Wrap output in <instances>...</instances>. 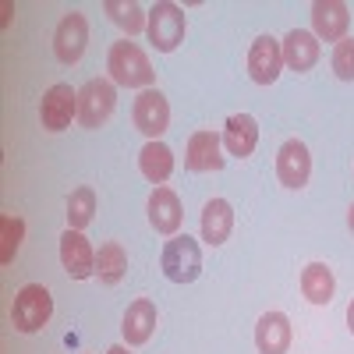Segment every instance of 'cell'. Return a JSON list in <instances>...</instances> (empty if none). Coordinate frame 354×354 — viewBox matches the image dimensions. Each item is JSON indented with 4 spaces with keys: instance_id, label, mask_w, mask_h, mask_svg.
I'll return each instance as SVG.
<instances>
[{
    "instance_id": "cell-23",
    "label": "cell",
    "mask_w": 354,
    "mask_h": 354,
    "mask_svg": "<svg viewBox=\"0 0 354 354\" xmlns=\"http://www.w3.org/2000/svg\"><path fill=\"white\" fill-rule=\"evenodd\" d=\"M103 11L110 15V21H113L117 28H124L128 36L145 32V25H149V15H145V11L135 4V0H106Z\"/></svg>"
},
{
    "instance_id": "cell-26",
    "label": "cell",
    "mask_w": 354,
    "mask_h": 354,
    "mask_svg": "<svg viewBox=\"0 0 354 354\" xmlns=\"http://www.w3.org/2000/svg\"><path fill=\"white\" fill-rule=\"evenodd\" d=\"M330 64H333L337 78H344V82H354V39H351V36H347V39H340V43L333 46Z\"/></svg>"
},
{
    "instance_id": "cell-15",
    "label": "cell",
    "mask_w": 354,
    "mask_h": 354,
    "mask_svg": "<svg viewBox=\"0 0 354 354\" xmlns=\"http://www.w3.org/2000/svg\"><path fill=\"white\" fill-rule=\"evenodd\" d=\"M181 220H185V213H181V198H177V192L167 188V185L153 188V195H149V223H153V230L174 238V234L181 230Z\"/></svg>"
},
{
    "instance_id": "cell-27",
    "label": "cell",
    "mask_w": 354,
    "mask_h": 354,
    "mask_svg": "<svg viewBox=\"0 0 354 354\" xmlns=\"http://www.w3.org/2000/svg\"><path fill=\"white\" fill-rule=\"evenodd\" d=\"M347 330L354 333V298H351V305H347Z\"/></svg>"
},
{
    "instance_id": "cell-21",
    "label": "cell",
    "mask_w": 354,
    "mask_h": 354,
    "mask_svg": "<svg viewBox=\"0 0 354 354\" xmlns=\"http://www.w3.org/2000/svg\"><path fill=\"white\" fill-rule=\"evenodd\" d=\"M138 170H142L145 181L160 188L167 177L174 174V153H170V145H163V142H145L142 153H138Z\"/></svg>"
},
{
    "instance_id": "cell-13",
    "label": "cell",
    "mask_w": 354,
    "mask_h": 354,
    "mask_svg": "<svg viewBox=\"0 0 354 354\" xmlns=\"http://www.w3.org/2000/svg\"><path fill=\"white\" fill-rule=\"evenodd\" d=\"M223 135L216 131H195L185 145V167L192 174H209V170H223V156H220Z\"/></svg>"
},
{
    "instance_id": "cell-17",
    "label": "cell",
    "mask_w": 354,
    "mask_h": 354,
    "mask_svg": "<svg viewBox=\"0 0 354 354\" xmlns=\"http://www.w3.org/2000/svg\"><path fill=\"white\" fill-rule=\"evenodd\" d=\"M255 145H259V124H255V117L252 113H230L227 117V124H223V149L230 156H252L255 153Z\"/></svg>"
},
{
    "instance_id": "cell-6",
    "label": "cell",
    "mask_w": 354,
    "mask_h": 354,
    "mask_svg": "<svg viewBox=\"0 0 354 354\" xmlns=\"http://www.w3.org/2000/svg\"><path fill=\"white\" fill-rule=\"evenodd\" d=\"M131 121H135V128L149 142H160V135L170 124V103H167V96L160 93V88H145V93H138L135 106H131Z\"/></svg>"
},
{
    "instance_id": "cell-20",
    "label": "cell",
    "mask_w": 354,
    "mask_h": 354,
    "mask_svg": "<svg viewBox=\"0 0 354 354\" xmlns=\"http://www.w3.org/2000/svg\"><path fill=\"white\" fill-rule=\"evenodd\" d=\"M337 290V277L326 262H308L301 270V294L312 305H330Z\"/></svg>"
},
{
    "instance_id": "cell-14",
    "label": "cell",
    "mask_w": 354,
    "mask_h": 354,
    "mask_svg": "<svg viewBox=\"0 0 354 354\" xmlns=\"http://www.w3.org/2000/svg\"><path fill=\"white\" fill-rule=\"evenodd\" d=\"M280 46H283V68H290L294 75L312 71L319 64V53H322L319 39L312 32H305V28H290Z\"/></svg>"
},
{
    "instance_id": "cell-29",
    "label": "cell",
    "mask_w": 354,
    "mask_h": 354,
    "mask_svg": "<svg viewBox=\"0 0 354 354\" xmlns=\"http://www.w3.org/2000/svg\"><path fill=\"white\" fill-rule=\"evenodd\" d=\"M106 354H131V351H128V347H121V344H117V347H110Z\"/></svg>"
},
{
    "instance_id": "cell-22",
    "label": "cell",
    "mask_w": 354,
    "mask_h": 354,
    "mask_svg": "<svg viewBox=\"0 0 354 354\" xmlns=\"http://www.w3.org/2000/svg\"><path fill=\"white\" fill-rule=\"evenodd\" d=\"M124 273H128V252H124V245L121 241L100 245V252H96V280L113 287V283L124 280Z\"/></svg>"
},
{
    "instance_id": "cell-3",
    "label": "cell",
    "mask_w": 354,
    "mask_h": 354,
    "mask_svg": "<svg viewBox=\"0 0 354 354\" xmlns=\"http://www.w3.org/2000/svg\"><path fill=\"white\" fill-rule=\"evenodd\" d=\"M160 266L170 283H195L198 273H202V248L195 238L188 234H174V238L163 245V255H160Z\"/></svg>"
},
{
    "instance_id": "cell-25",
    "label": "cell",
    "mask_w": 354,
    "mask_h": 354,
    "mask_svg": "<svg viewBox=\"0 0 354 354\" xmlns=\"http://www.w3.org/2000/svg\"><path fill=\"white\" fill-rule=\"evenodd\" d=\"M21 241H25V220L21 216H0V262L4 266H11L15 262V255H18V248H21Z\"/></svg>"
},
{
    "instance_id": "cell-10",
    "label": "cell",
    "mask_w": 354,
    "mask_h": 354,
    "mask_svg": "<svg viewBox=\"0 0 354 354\" xmlns=\"http://www.w3.org/2000/svg\"><path fill=\"white\" fill-rule=\"evenodd\" d=\"M347 25H351V11L340 0H315L312 4V36L319 43H340L347 39Z\"/></svg>"
},
{
    "instance_id": "cell-8",
    "label": "cell",
    "mask_w": 354,
    "mask_h": 354,
    "mask_svg": "<svg viewBox=\"0 0 354 354\" xmlns=\"http://www.w3.org/2000/svg\"><path fill=\"white\" fill-rule=\"evenodd\" d=\"M277 177L290 192H301L312 177V153L301 138H287L277 153Z\"/></svg>"
},
{
    "instance_id": "cell-30",
    "label": "cell",
    "mask_w": 354,
    "mask_h": 354,
    "mask_svg": "<svg viewBox=\"0 0 354 354\" xmlns=\"http://www.w3.org/2000/svg\"><path fill=\"white\" fill-rule=\"evenodd\" d=\"M347 227H351V234H354V205L347 209Z\"/></svg>"
},
{
    "instance_id": "cell-18",
    "label": "cell",
    "mask_w": 354,
    "mask_h": 354,
    "mask_svg": "<svg viewBox=\"0 0 354 354\" xmlns=\"http://www.w3.org/2000/svg\"><path fill=\"white\" fill-rule=\"evenodd\" d=\"M234 230V209L227 198H209L202 205V241L205 245H223Z\"/></svg>"
},
{
    "instance_id": "cell-16",
    "label": "cell",
    "mask_w": 354,
    "mask_h": 354,
    "mask_svg": "<svg viewBox=\"0 0 354 354\" xmlns=\"http://www.w3.org/2000/svg\"><path fill=\"white\" fill-rule=\"evenodd\" d=\"M290 340H294V330H290V319L283 312H266L255 322V347H259V354H287Z\"/></svg>"
},
{
    "instance_id": "cell-4",
    "label": "cell",
    "mask_w": 354,
    "mask_h": 354,
    "mask_svg": "<svg viewBox=\"0 0 354 354\" xmlns=\"http://www.w3.org/2000/svg\"><path fill=\"white\" fill-rule=\"evenodd\" d=\"M117 106V85L110 78H88L78 88V121L82 128H103Z\"/></svg>"
},
{
    "instance_id": "cell-9",
    "label": "cell",
    "mask_w": 354,
    "mask_h": 354,
    "mask_svg": "<svg viewBox=\"0 0 354 354\" xmlns=\"http://www.w3.org/2000/svg\"><path fill=\"white\" fill-rule=\"evenodd\" d=\"M85 43H88V21L82 11H68L61 21H57V32H53V53L61 64H78L82 53H85Z\"/></svg>"
},
{
    "instance_id": "cell-19",
    "label": "cell",
    "mask_w": 354,
    "mask_h": 354,
    "mask_svg": "<svg viewBox=\"0 0 354 354\" xmlns=\"http://www.w3.org/2000/svg\"><path fill=\"white\" fill-rule=\"evenodd\" d=\"M156 305L149 301V298H138V301H131L128 305V312H124V326H121V333H124V340L131 344V347H142L145 340L153 337V330H156Z\"/></svg>"
},
{
    "instance_id": "cell-7",
    "label": "cell",
    "mask_w": 354,
    "mask_h": 354,
    "mask_svg": "<svg viewBox=\"0 0 354 354\" xmlns=\"http://www.w3.org/2000/svg\"><path fill=\"white\" fill-rule=\"evenodd\" d=\"M71 117H78V93L68 85V82H57L43 93V103H39V121L46 131H64L71 128Z\"/></svg>"
},
{
    "instance_id": "cell-5",
    "label": "cell",
    "mask_w": 354,
    "mask_h": 354,
    "mask_svg": "<svg viewBox=\"0 0 354 354\" xmlns=\"http://www.w3.org/2000/svg\"><path fill=\"white\" fill-rule=\"evenodd\" d=\"M185 11L170 4V0H160V4H153L149 11V25H145V36H149V43L160 50V53H174L177 46H181L185 39Z\"/></svg>"
},
{
    "instance_id": "cell-11",
    "label": "cell",
    "mask_w": 354,
    "mask_h": 354,
    "mask_svg": "<svg viewBox=\"0 0 354 354\" xmlns=\"http://www.w3.org/2000/svg\"><path fill=\"white\" fill-rule=\"evenodd\" d=\"M61 266L71 280H88L96 277V252L88 245L82 230H64L61 234Z\"/></svg>"
},
{
    "instance_id": "cell-12",
    "label": "cell",
    "mask_w": 354,
    "mask_h": 354,
    "mask_svg": "<svg viewBox=\"0 0 354 354\" xmlns=\"http://www.w3.org/2000/svg\"><path fill=\"white\" fill-rule=\"evenodd\" d=\"M283 71V46L273 36H259L248 50V75L255 85H273Z\"/></svg>"
},
{
    "instance_id": "cell-28",
    "label": "cell",
    "mask_w": 354,
    "mask_h": 354,
    "mask_svg": "<svg viewBox=\"0 0 354 354\" xmlns=\"http://www.w3.org/2000/svg\"><path fill=\"white\" fill-rule=\"evenodd\" d=\"M11 11H15V4H4V28L11 25Z\"/></svg>"
},
{
    "instance_id": "cell-24",
    "label": "cell",
    "mask_w": 354,
    "mask_h": 354,
    "mask_svg": "<svg viewBox=\"0 0 354 354\" xmlns=\"http://www.w3.org/2000/svg\"><path fill=\"white\" fill-rule=\"evenodd\" d=\"M93 216H96V192L88 185H82L68 198V230H85L93 223Z\"/></svg>"
},
{
    "instance_id": "cell-2",
    "label": "cell",
    "mask_w": 354,
    "mask_h": 354,
    "mask_svg": "<svg viewBox=\"0 0 354 354\" xmlns=\"http://www.w3.org/2000/svg\"><path fill=\"white\" fill-rule=\"evenodd\" d=\"M53 315V298L43 283H25L15 294V305H11V326L18 333H39Z\"/></svg>"
},
{
    "instance_id": "cell-1",
    "label": "cell",
    "mask_w": 354,
    "mask_h": 354,
    "mask_svg": "<svg viewBox=\"0 0 354 354\" xmlns=\"http://www.w3.org/2000/svg\"><path fill=\"white\" fill-rule=\"evenodd\" d=\"M106 71H110V82L113 85H124V88H153L156 82V71L149 64L145 50L131 39H121L110 46V57H106Z\"/></svg>"
}]
</instances>
